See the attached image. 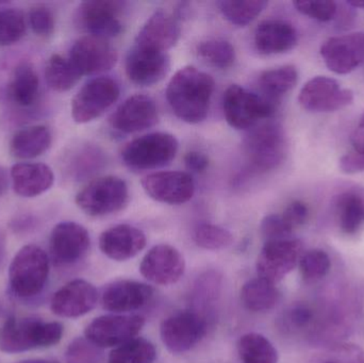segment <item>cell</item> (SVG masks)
I'll use <instances>...</instances> for the list:
<instances>
[{"instance_id": "48", "label": "cell", "mask_w": 364, "mask_h": 363, "mask_svg": "<svg viewBox=\"0 0 364 363\" xmlns=\"http://www.w3.org/2000/svg\"><path fill=\"white\" fill-rule=\"evenodd\" d=\"M184 164L191 172L203 173L209 166V159L205 153L190 151L184 156Z\"/></svg>"}, {"instance_id": "39", "label": "cell", "mask_w": 364, "mask_h": 363, "mask_svg": "<svg viewBox=\"0 0 364 363\" xmlns=\"http://www.w3.org/2000/svg\"><path fill=\"white\" fill-rule=\"evenodd\" d=\"M331 261L328 254L322 249H312L299 259L301 276L308 283L320 281L331 271Z\"/></svg>"}, {"instance_id": "1", "label": "cell", "mask_w": 364, "mask_h": 363, "mask_svg": "<svg viewBox=\"0 0 364 363\" xmlns=\"http://www.w3.org/2000/svg\"><path fill=\"white\" fill-rule=\"evenodd\" d=\"M214 80L194 66H186L174 75L166 89L173 112L188 124L205 121L214 92Z\"/></svg>"}, {"instance_id": "37", "label": "cell", "mask_w": 364, "mask_h": 363, "mask_svg": "<svg viewBox=\"0 0 364 363\" xmlns=\"http://www.w3.org/2000/svg\"><path fill=\"white\" fill-rule=\"evenodd\" d=\"M26 32L23 13L16 9L0 10V46L18 42Z\"/></svg>"}, {"instance_id": "27", "label": "cell", "mask_w": 364, "mask_h": 363, "mask_svg": "<svg viewBox=\"0 0 364 363\" xmlns=\"http://www.w3.org/2000/svg\"><path fill=\"white\" fill-rule=\"evenodd\" d=\"M50 130L44 125H34L18 130L10 142L12 157L21 160H30L40 157L48 151L51 145Z\"/></svg>"}, {"instance_id": "6", "label": "cell", "mask_w": 364, "mask_h": 363, "mask_svg": "<svg viewBox=\"0 0 364 363\" xmlns=\"http://www.w3.org/2000/svg\"><path fill=\"white\" fill-rule=\"evenodd\" d=\"M244 149L250 163L259 172L275 170L286 157L284 128L272 121L255 126L244 139Z\"/></svg>"}, {"instance_id": "49", "label": "cell", "mask_w": 364, "mask_h": 363, "mask_svg": "<svg viewBox=\"0 0 364 363\" xmlns=\"http://www.w3.org/2000/svg\"><path fill=\"white\" fill-rule=\"evenodd\" d=\"M352 143L355 151L364 155V114L357 125L356 129L353 132Z\"/></svg>"}, {"instance_id": "47", "label": "cell", "mask_w": 364, "mask_h": 363, "mask_svg": "<svg viewBox=\"0 0 364 363\" xmlns=\"http://www.w3.org/2000/svg\"><path fill=\"white\" fill-rule=\"evenodd\" d=\"M339 166L346 174H357L364 172V155L354 153H348L340 159Z\"/></svg>"}, {"instance_id": "33", "label": "cell", "mask_w": 364, "mask_h": 363, "mask_svg": "<svg viewBox=\"0 0 364 363\" xmlns=\"http://www.w3.org/2000/svg\"><path fill=\"white\" fill-rule=\"evenodd\" d=\"M336 211L342 232L354 234L363 223V215L354 190L342 192L336 197Z\"/></svg>"}, {"instance_id": "45", "label": "cell", "mask_w": 364, "mask_h": 363, "mask_svg": "<svg viewBox=\"0 0 364 363\" xmlns=\"http://www.w3.org/2000/svg\"><path fill=\"white\" fill-rule=\"evenodd\" d=\"M314 317V311L307 305H294L284 315V327L293 332L304 330L311 323Z\"/></svg>"}, {"instance_id": "16", "label": "cell", "mask_w": 364, "mask_h": 363, "mask_svg": "<svg viewBox=\"0 0 364 363\" xmlns=\"http://www.w3.org/2000/svg\"><path fill=\"white\" fill-rule=\"evenodd\" d=\"M142 187L149 197L168 205L188 202L195 193V185L191 175L176 170L153 173L142 180Z\"/></svg>"}, {"instance_id": "2", "label": "cell", "mask_w": 364, "mask_h": 363, "mask_svg": "<svg viewBox=\"0 0 364 363\" xmlns=\"http://www.w3.org/2000/svg\"><path fill=\"white\" fill-rule=\"evenodd\" d=\"M63 325L38 318H8L0 327V350L18 354L31 350L47 349L61 341Z\"/></svg>"}, {"instance_id": "20", "label": "cell", "mask_w": 364, "mask_h": 363, "mask_svg": "<svg viewBox=\"0 0 364 363\" xmlns=\"http://www.w3.org/2000/svg\"><path fill=\"white\" fill-rule=\"evenodd\" d=\"M50 251L59 264H76L89 251L90 234L80 224L62 222L55 225L50 234Z\"/></svg>"}, {"instance_id": "9", "label": "cell", "mask_w": 364, "mask_h": 363, "mask_svg": "<svg viewBox=\"0 0 364 363\" xmlns=\"http://www.w3.org/2000/svg\"><path fill=\"white\" fill-rule=\"evenodd\" d=\"M303 244L296 239H280L265 242L257 260V272L260 278L269 283H279L301 257Z\"/></svg>"}, {"instance_id": "44", "label": "cell", "mask_w": 364, "mask_h": 363, "mask_svg": "<svg viewBox=\"0 0 364 363\" xmlns=\"http://www.w3.org/2000/svg\"><path fill=\"white\" fill-rule=\"evenodd\" d=\"M260 229L267 241L288 239L293 232L292 228L279 215H267L261 222Z\"/></svg>"}, {"instance_id": "5", "label": "cell", "mask_w": 364, "mask_h": 363, "mask_svg": "<svg viewBox=\"0 0 364 363\" xmlns=\"http://www.w3.org/2000/svg\"><path fill=\"white\" fill-rule=\"evenodd\" d=\"M277 106L278 102L237 85H230L223 97L225 119L231 127L239 130L250 129L261 119H271Z\"/></svg>"}, {"instance_id": "36", "label": "cell", "mask_w": 364, "mask_h": 363, "mask_svg": "<svg viewBox=\"0 0 364 363\" xmlns=\"http://www.w3.org/2000/svg\"><path fill=\"white\" fill-rule=\"evenodd\" d=\"M197 55L203 61L220 70L230 67L235 61L232 45L224 38H208L199 43Z\"/></svg>"}, {"instance_id": "35", "label": "cell", "mask_w": 364, "mask_h": 363, "mask_svg": "<svg viewBox=\"0 0 364 363\" xmlns=\"http://www.w3.org/2000/svg\"><path fill=\"white\" fill-rule=\"evenodd\" d=\"M156 349L153 343L143 338H134L111 352L110 363H154Z\"/></svg>"}, {"instance_id": "10", "label": "cell", "mask_w": 364, "mask_h": 363, "mask_svg": "<svg viewBox=\"0 0 364 363\" xmlns=\"http://www.w3.org/2000/svg\"><path fill=\"white\" fill-rule=\"evenodd\" d=\"M126 2L119 0H91L79 6L77 19L79 26L97 38H109L119 36L123 29L119 15L125 9Z\"/></svg>"}, {"instance_id": "7", "label": "cell", "mask_w": 364, "mask_h": 363, "mask_svg": "<svg viewBox=\"0 0 364 363\" xmlns=\"http://www.w3.org/2000/svg\"><path fill=\"white\" fill-rule=\"evenodd\" d=\"M129 200L127 183L117 176L91 181L76 196V204L90 217H105L125 208Z\"/></svg>"}, {"instance_id": "4", "label": "cell", "mask_w": 364, "mask_h": 363, "mask_svg": "<svg viewBox=\"0 0 364 363\" xmlns=\"http://www.w3.org/2000/svg\"><path fill=\"white\" fill-rule=\"evenodd\" d=\"M178 147V141L173 134L154 132L128 143L122 151V159L132 170H156L170 164Z\"/></svg>"}, {"instance_id": "26", "label": "cell", "mask_w": 364, "mask_h": 363, "mask_svg": "<svg viewBox=\"0 0 364 363\" xmlns=\"http://www.w3.org/2000/svg\"><path fill=\"white\" fill-rule=\"evenodd\" d=\"M13 189L21 197H36L48 191L55 183L53 170L44 163L23 162L10 170Z\"/></svg>"}, {"instance_id": "46", "label": "cell", "mask_w": 364, "mask_h": 363, "mask_svg": "<svg viewBox=\"0 0 364 363\" xmlns=\"http://www.w3.org/2000/svg\"><path fill=\"white\" fill-rule=\"evenodd\" d=\"M308 217H309V209H308L307 205L301 200L291 202L282 215L284 221L293 230L304 225L307 221Z\"/></svg>"}, {"instance_id": "42", "label": "cell", "mask_w": 364, "mask_h": 363, "mask_svg": "<svg viewBox=\"0 0 364 363\" xmlns=\"http://www.w3.org/2000/svg\"><path fill=\"white\" fill-rule=\"evenodd\" d=\"M102 358L100 347L87 338H78L73 341L66 351V360L68 363H98Z\"/></svg>"}, {"instance_id": "21", "label": "cell", "mask_w": 364, "mask_h": 363, "mask_svg": "<svg viewBox=\"0 0 364 363\" xmlns=\"http://www.w3.org/2000/svg\"><path fill=\"white\" fill-rule=\"evenodd\" d=\"M97 300L95 287L82 279H76L55 292L51 300V311L61 318L82 317L96 306Z\"/></svg>"}, {"instance_id": "8", "label": "cell", "mask_w": 364, "mask_h": 363, "mask_svg": "<svg viewBox=\"0 0 364 363\" xmlns=\"http://www.w3.org/2000/svg\"><path fill=\"white\" fill-rule=\"evenodd\" d=\"M119 83L110 77H97L85 83L72 100V117L87 124L102 117L119 99Z\"/></svg>"}, {"instance_id": "19", "label": "cell", "mask_w": 364, "mask_h": 363, "mask_svg": "<svg viewBox=\"0 0 364 363\" xmlns=\"http://www.w3.org/2000/svg\"><path fill=\"white\" fill-rule=\"evenodd\" d=\"M186 262L179 251L168 244L153 247L141 262V274L151 283L170 286L184 274Z\"/></svg>"}, {"instance_id": "43", "label": "cell", "mask_w": 364, "mask_h": 363, "mask_svg": "<svg viewBox=\"0 0 364 363\" xmlns=\"http://www.w3.org/2000/svg\"><path fill=\"white\" fill-rule=\"evenodd\" d=\"M29 23L36 36L48 38L55 31V15L48 6L38 4L30 10Z\"/></svg>"}, {"instance_id": "28", "label": "cell", "mask_w": 364, "mask_h": 363, "mask_svg": "<svg viewBox=\"0 0 364 363\" xmlns=\"http://www.w3.org/2000/svg\"><path fill=\"white\" fill-rule=\"evenodd\" d=\"M40 80L31 64L23 62L13 70L9 95L11 99L21 107H29L34 104L38 96Z\"/></svg>"}, {"instance_id": "34", "label": "cell", "mask_w": 364, "mask_h": 363, "mask_svg": "<svg viewBox=\"0 0 364 363\" xmlns=\"http://www.w3.org/2000/svg\"><path fill=\"white\" fill-rule=\"evenodd\" d=\"M267 6V2L262 0H231L218 2L220 13L224 18L232 25L240 27L252 23Z\"/></svg>"}, {"instance_id": "51", "label": "cell", "mask_w": 364, "mask_h": 363, "mask_svg": "<svg viewBox=\"0 0 364 363\" xmlns=\"http://www.w3.org/2000/svg\"><path fill=\"white\" fill-rule=\"evenodd\" d=\"M357 198H358L359 205H360L361 211H363L364 219V189L363 188H353Z\"/></svg>"}, {"instance_id": "29", "label": "cell", "mask_w": 364, "mask_h": 363, "mask_svg": "<svg viewBox=\"0 0 364 363\" xmlns=\"http://www.w3.org/2000/svg\"><path fill=\"white\" fill-rule=\"evenodd\" d=\"M241 300L248 310L263 313L273 309L280 300V293L274 283L265 279L247 281L241 290Z\"/></svg>"}, {"instance_id": "12", "label": "cell", "mask_w": 364, "mask_h": 363, "mask_svg": "<svg viewBox=\"0 0 364 363\" xmlns=\"http://www.w3.org/2000/svg\"><path fill=\"white\" fill-rule=\"evenodd\" d=\"M144 326L140 315H104L85 328V338L98 347H117L138 336Z\"/></svg>"}, {"instance_id": "40", "label": "cell", "mask_w": 364, "mask_h": 363, "mask_svg": "<svg viewBox=\"0 0 364 363\" xmlns=\"http://www.w3.org/2000/svg\"><path fill=\"white\" fill-rule=\"evenodd\" d=\"M310 363H364V352L355 345H335L314 356Z\"/></svg>"}, {"instance_id": "31", "label": "cell", "mask_w": 364, "mask_h": 363, "mask_svg": "<svg viewBox=\"0 0 364 363\" xmlns=\"http://www.w3.org/2000/svg\"><path fill=\"white\" fill-rule=\"evenodd\" d=\"M45 78L51 89L57 92H66L78 83L81 76L70 59L60 55H53L47 61Z\"/></svg>"}, {"instance_id": "38", "label": "cell", "mask_w": 364, "mask_h": 363, "mask_svg": "<svg viewBox=\"0 0 364 363\" xmlns=\"http://www.w3.org/2000/svg\"><path fill=\"white\" fill-rule=\"evenodd\" d=\"M193 238L199 247L208 251L226 249L233 242L232 234L229 230L207 223L197 226Z\"/></svg>"}, {"instance_id": "15", "label": "cell", "mask_w": 364, "mask_h": 363, "mask_svg": "<svg viewBox=\"0 0 364 363\" xmlns=\"http://www.w3.org/2000/svg\"><path fill=\"white\" fill-rule=\"evenodd\" d=\"M321 55L331 72L350 74L364 62V32L328 38L321 46Z\"/></svg>"}, {"instance_id": "13", "label": "cell", "mask_w": 364, "mask_h": 363, "mask_svg": "<svg viewBox=\"0 0 364 363\" xmlns=\"http://www.w3.org/2000/svg\"><path fill=\"white\" fill-rule=\"evenodd\" d=\"M161 339L168 351L175 354L192 350L207 332V321L195 311H182L162 323Z\"/></svg>"}, {"instance_id": "11", "label": "cell", "mask_w": 364, "mask_h": 363, "mask_svg": "<svg viewBox=\"0 0 364 363\" xmlns=\"http://www.w3.org/2000/svg\"><path fill=\"white\" fill-rule=\"evenodd\" d=\"M299 102L311 112H335L350 106L354 102V93L352 90L343 89L335 79L318 76L304 85Z\"/></svg>"}, {"instance_id": "50", "label": "cell", "mask_w": 364, "mask_h": 363, "mask_svg": "<svg viewBox=\"0 0 364 363\" xmlns=\"http://www.w3.org/2000/svg\"><path fill=\"white\" fill-rule=\"evenodd\" d=\"M9 179L11 178L10 175L8 174V170L0 166V196L4 195L8 190Z\"/></svg>"}, {"instance_id": "23", "label": "cell", "mask_w": 364, "mask_h": 363, "mask_svg": "<svg viewBox=\"0 0 364 363\" xmlns=\"http://www.w3.org/2000/svg\"><path fill=\"white\" fill-rule=\"evenodd\" d=\"M146 246V236L142 230L130 225H117L102 232L100 251L115 261H126L136 257Z\"/></svg>"}, {"instance_id": "17", "label": "cell", "mask_w": 364, "mask_h": 363, "mask_svg": "<svg viewBox=\"0 0 364 363\" xmlns=\"http://www.w3.org/2000/svg\"><path fill=\"white\" fill-rule=\"evenodd\" d=\"M159 119L155 100L144 94L127 98L111 115L113 129L122 134H136L154 127Z\"/></svg>"}, {"instance_id": "30", "label": "cell", "mask_w": 364, "mask_h": 363, "mask_svg": "<svg viewBox=\"0 0 364 363\" xmlns=\"http://www.w3.org/2000/svg\"><path fill=\"white\" fill-rule=\"evenodd\" d=\"M299 72L293 65L280 66L264 70L259 77V87L263 96L279 104L280 98L296 85Z\"/></svg>"}, {"instance_id": "3", "label": "cell", "mask_w": 364, "mask_h": 363, "mask_svg": "<svg viewBox=\"0 0 364 363\" xmlns=\"http://www.w3.org/2000/svg\"><path fill=\"white\" fill-rule=\"evenodd\" d=\"M48 275V255L38 245H26L11 262L9 269L11 290L18 298L38 296L44 289Z\"/></svg>"}, {"instance_id": "25", "label": "cell", "mask_w": 364, "mask_h": 363, "mask_svg": "<svg viewBox=\"0 0 364 363\" xmlns=\"http://www.w3.org/2000/svg\"><path fill=\"white\" fill-rule=\"evenodd\" d=\"M255 46L262 55H279L292 50L299 42L296 29L282 19L261 21L256 28Z\"/></svg>"}, {"instance_id": "22", "label": "cell", "mask_w": 364, "mask_h": 363, "mask_svg": "<svg viewBox=\"0 0 364 363\" xmlns=\"http://www.w3.org/2000/svg\"><path fill=\"white\" fill-rule=\"evenodd\" d=\"M181 29L174 15L158 10L147 19L136 38V46L166 53L181 38Z\"/></svg>"}, {"instance_id": "41", "label": "cell", "mask_w": 364, "mask_h": 363, "mask_svg": "<svg viewBox=\"0 0 364 363\" xmlns=\"http://www.w3.org/2000/svg\"><path fill=\"white\" fill-rule=\"evenodd\" d=\"M295 9L306 16L318 21H331L338 13L337 2L333 0H304L294 1Z\"/></svg>"}, {"instance_id": "18", "label": "cell", "mask_w": 364, "mask_h": 363, "mask_svg": "<svg viewBox=\"0 0 364 363\" xmlns=\"http://www.w3.org/2000/svg\"><path fill=\"white\" fill-rule=\"evenodd\" d=\"M171 58L166 53L136 46L126 58V74L134 85L151 87L166 78L170 72Z\"/></svg>"}, {"instance_id": "32", "label": "cell", "mask_w": 364, "mask_h": 363, "mask_svg": "<svg viewBox=\"0 0 364 363\" xmlns=\"http://www.w3.org/2000/svg\"><path fill=\"white\" fill-rule=\"evenodd\" d=\"M239 354L243 363H277V350L262 335H244L239 342Z\"/></svg>"}, {"instance_id": "14", "label": "cell", "mask_w": 364, "mask_h": 363, "mask_svg": "<svg viewBox=\"0 0 364 363\" xmlns=\"http://www.w3.org/2000/svg\"><path fill=\"white\" fill-rule=\"evenodd\" d=\"M68 59L82 77L111 70L117 64V53L106 38L89 34L74 43Z\"/></svg>"}, {"instance_id": "52", "label": "cell", "mask_w": 364, "mask_h": 363, "mask_svg": "<svg viewBox=\"0 0 364 363\" xmlns=\"http://www.w3.org/2000/svg\"><path fill=\"white\" fill-rule=\"evenodd\" d=\"M346 4L355 9H364V0H350Z\"/></svg>"}, {"instance_id": "53", "label": "cell", "mask_w": 364, "mask_h": 363, "mask_svg": "<svg viewBox=\"0 0 364 363\" xmlns=\"http://www.w3.org/2000/svg\"><path fill=\"white\" fill-rule=\"evenodd\" d=\"M17 363H58L55 362H51V360L46 359H28L23 360V362H19Z\"/></svg>"}, {"instance_id": "24", "label": "cell", "mask_w": 364, "mask_h": 363, "mask_svg": "<svg viewBox=\"0 0 364 363\" xmlns=\"http://www.w3.org/2000/svg\"><path fill=\"white\" fill-rule=\"evenodd\" d=\"M154 291L145 283L121 281L112 283L102 294V306L114 313H132L149 304Z\"/></svg>"}]
</instances>
